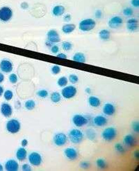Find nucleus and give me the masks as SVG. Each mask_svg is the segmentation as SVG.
<instances>
[{"label":"nucleus","instance_id":"12","mask_svg":"<svg viewBox=\"0 0 139 171\" xmlns=\"http://www.w3.org/2000/svg\"><path fill=\"white\" fill-rule=\"evenodd\" d=\"M127 29L130 32L137 31L138 29V21L134 18L128 20L127 21Z\"/></svg>","mask_w":139,"mask_h":171},{"label":"nucleus","instance_id":"1","mask_svg":"<svg viewBox=\"0 0 139 171\" xmlns=\"http://www.w3.org/2000/svg\"><path fill=\"white\" fill-rule=\"evenodd\" d=\"M83 133L78 129H73L69 132V139L73 144H79L83 139Z\"/></svg>","mask_w":139,"mask_h":171},{"label":"nucleus","instance_id":"11","mask_svg":"<svg viewBox=\"0 0 139 171\" xmlns=\"http://www.w3.org/2000/svg\"><path fill=\"white\" fill-rule=\"evenodd\" d=\"M0 69L4 73H10L13 70V64L8 60H3L0 63Z\"/></svg>","mask_w":139,"mask_h":171},{"label":"nucleus","instance_id":"48","mask_svg":"<svg viewBox=\"0 0 139 171\" xmlns=\"http://www.w3.org/2000/svg\"><path fill=\"white\" fill-rule=\"evenodd\" d=\"M45 45H47V46H49V47H50V46L52 47V46H53V42H52L49 41V40H47V41H46V42H45Z\"/></svg>","mask_w":139,"mask_h":171},{"label":"nucleus","instance_id":"42","mask_svg":"<svg viewBox=\"0 0 139 171\" xmlns=\"http://www.w3.org/2000/svg\"><path fill=\"white\" fill-rule=\"evenodd\" d=\"M90 166V164H89L88 161H82L81 163V167L83 169H88Z\"/></svg>","mask_w":139,"mask_h":171},{"label":"nucleus","instance_id":"3","mask_svg":"<svg viewBox=\"0 0 139 171\" xmlns=\"http://www.w3.org/2000/svg\"><path fill=\"white\" fill-rule=\"evenodd\" d=\"M117 131L116 128L113 127H107L104 129L103 132H102V136L107 141H111L116 137Z\"/></svg>","mask_w":139,"mask_h":171},{"label":"nucleus","instance_id":"47","mask_svg":"<svg viewBox=\"0 0 139 171\" xmlns=\"http://www.w3.org/2000/svg\"><path fill=\"white\" fill-rule=\"evenodd\" d=\"M57 57L59 58H63V59H66L67 58V55L64 54H59L57 55Z\"/></svg>","mask_w":139,"mask_h":171},{"label":"nucleus","instance_id":"43","mask_svg":"<svg viewBox=\"0 0 139 171\" xmlns=\"http://www.w3.org/2000/svg\"><path fill=\"white\" fill-rule=\"evenodd\" d=\"M132 4L133 7L138 8L139 7V0H132Z\"/></svg>","mask_w":139,"mask_h":171},{"label":"nucleus","instance_id":"16","mask_svg":"<svg viewBox=\"0 0 139 171\" xmlns=\"http://www.w3.org/2000/svg\"><path fill=\"white\" fill-rule=\"evenodd\" d=\"M47 38L49 41L53 43H57L60 42V37L58 32L56 30H50L47 33Z\"/></svg>","mask_w":139,"mask_h":171},{"label":"nucleus","instance_id":"31","mask_svg":"<svg viewBox=\"0 0 139 171\" xmlns=\"http://www.w3.org/2000/svg\"><path fill=\"white\" fill-rule=\"evenodd\" d=\"M4 98L6 99L7 101H10L12 99V98H13V93L12 92V91H11V90H7L4 92Z\"/></svg>","mask_w":139,"mask_h":171},{"label":"nucleus","instance_id":"22","mask_svg":"<svg viewBox=\"0 0 139 171\" xmlns=\"http://www.w3.org/2000/svg\"><path fill=\"white\" fill-rule=\"evenodd\" d=\"M65 12V8L64 7L61 5H57L54 7L53 10H52V14H53L54 16H61Z\"/></svg>","mask_w":139,"mask_h":171},{"label":"nucleus","instance_id":"44","mask_svg":"<svg viewBox=\"0 0 139 171\" xmlns=\"http://www.w3.org/2000/svg\"><path fill=\"white\" fill-rule=\"evenodd\" d=\"M95 17L101 18L102 17V11L100 10H97V11H95Z\"/></svg>","mask_w":139,"mask_h":171},{"label":"nucleus","instance_id":"17","mask_svg":"<svg viewBox=\"0 0 139 171\" xmlns=\"http://www.w3.org/2000/svg\"><path fill=\"white\" fill-rule=\"evenodd\" d=\"M103 112L104 113L107 115V116H112L116 112V108L115 106L113 104L109 103H106L104 105L103 107Z\"/></svg>","mask_w":139,"mask_h":171},{"label":"nucleus","instance_id":"4","mask_svg":"<svg viewBox=\"0 0 139 171\" xmlns=\"http://www.w3.org/2000/svg\"><path fill=\"white\" fill-rule=\"evenodd\" d=\"M20 123L17 119H11L8 121L7 124V130L11 134H16L20 130Z\"/></svg>","mask_w":139,"mask_h":171},{"label":"nucleus","instance_id":"30","mask_svg":"<svg viewBox=\"0 0 139 171\" xmlns=\"http://www.w3.org/2000/svg\"><path fill=\"white\" fill-rule=\"evenodd\" d=\"M58 85L59 87H65L67 85V78L66 76H62L57 81Z\"/></svg>","mask_w":139,"mask_h":171},{"label":"nucleus","instance_id":"15","mask_svg":"<svg viewBox=\"0 0 139 171\" xmlns=\"http://www.w3.org/2000/svg\"><path fill=\"white\" fill-rule=\"evenodd\" d=\"M13 112V110L8 103H2L1 107V113L5 117H10Z\"/></svg>","mask_w":139,"mask_h":171},{"label":"nucleus","instance_id":"24","mask_svg":"<svg viewBox=\"0 0 139 171\" xmlns=\"http://www.w3.org/2000/svg\"><path fill=\"white\" fill-rule=\"evenodd\" d=\"M75 25L72 24H66L62 27V31L65 33H70L73 32L75 29Z\"/></svg>","mask_w":139,"mask_h":171},{"label":"nucleus","instance_id":"19","mask_svg":"<svg viewBox=\"0 0 139 171\" xmlns=\"http://www.w3.org/2000/svg\"><path fill=\"white\" fill-rule=\"evenodd\" d=\"M27 157V152L26 150V149L24 148V147L20 148L17 150L16 157L19 161H22L24 160H25Z\"/></svg>","mask_w":139,"mask_h":171},{"label":"nucleus","instance_id":"27","mask_svg":"<svg viewBox=\"0 0 139 171\" xmlns=\"http://www.w3.org/2000/svg\"><path fill=\"white\" fill-rule=\"evenodd\" d=\"M86 136L90 140H95L96 137V133L92 129H88L86 130Z\"/></svg>","mask_w":139,"mask_h":171},{"label":"nucleus","instance_id":"38","mask_svg":"<svg viewBox=\"0 0 139 171\" xmlns=\"http://www.w3.org/2000/svg\"><path fill=\"white\" fill-rule=\"evenodd\" d=\"M17 79H18V78L16 74H12L10 75V76H9V80H10V82L11 83H16L17 82Z\"/></svg>","mask_w":139,"mask_h":171},{"label":"nucleus","instance_id":"41","mask_svg":"<svg viewBox=\"0 0 139 171\" xmlns=\"http://www.w3.org/2000/svg\"><path fill=\"white\" fill-rule=\"evenodd\" d=\"M51 51L53 54H57L58 51H59V48H58V46L57 45H54L52 46Z\"/></svg>","mask_w":139,"mask_h":171},{"label":"nucleus","instance_id":"33","mask_svg":"<svg viewBox=\"0 0 139 171\" xmlns=\"http://www.w3.org/2000/svg\"><path fill=\"white\" fill-rule=\"evenodd\" d=\"M37 95H38L39 97L45 98L48 96V92L45 89H41L37 92Z\"/></svg>","mask_w":139,"mask_h":171},{"label":"nucleus","instance_id":"23","mask_svg":"<svg viewBox=\"0 0 139 171\" xmlns=\"http://www.w3.org/2000/svg\"><path fill=\"white\" fill-rule=\"evenodd\" d=\"M73 60L80 63H84L86 62L85 55L82 53H76L73 56Z\"/></svg>","mask_w":139,"mask_h":171},{"label":"nucleus","instance_id":"36","mask_svg":"<svg viewBox=\"0 0 139 171\" xmlns=\"http://www.w3.org/2000/svg\"><path fill=\"white\" fill-rule=\"evenodd\" d=\"M115 149H116L117 152H120V153H123V152H125V150L124 147H123L122 145H121L120 144H116Z\"/></svg>","mask_w":139,"mask_h":171},{"label":"nucleus","instance_id":"10","mask_svg":"<svg viewBox=\"0 0 139 171\" xmlns=\"http://www.w3.org/2000/svg\"><path fill=\"white\" fill-rule=\"evenodd\" d=\"M67 136L63 133H57L54 136V142L57 146H63L67 142Z\"/></svg>","mask_w":139,"mask_h":171},{"label":"nucleus","instance_id":"53","mask_svg":"<svg viewBox=\"0 0 139 171\" xmlns=\"http://www.w3.org/2000/svg\"><path fill=\"white\" fill-rule=\"evenodd\" d=\"M3 170V166H2V165L0 164V171H2Z\"/></svg>","mask_w":139,"mask_h":171},{"label":"nucleus","instance_id":"28","mask_svg":"<svg viewBox=\"0 0 139 171\" xmlns=\"http://www.w3.org/2000/svg\"><path fill=\"white\" fill-rule=\"evenodd\" d=\"M36 107V102L33 100H28L25 102V107L28 110H32Z\"/></svg>","mask_w":139,"mask_h":171},{"label":"nucleus","instance_id":"40","mask_svg":"<svg viewBox=\"0 0 139 171\" xmlns=\"http://www.w3.org/2000/svg\"><path fill=\"white\" fill-rule=\"evenodd\" d=\"M22 170L24 171H30L32 170V167H31L29 164H24L22 167Z\"/></svg>","mask_w":139,"mask_h":171},{"label":"nucleus","instance_id":"18","mask_svg":"<svg viewBox=\"0 0 139 171\" xmlns=\"http://www.w3.org/2000/svg\"><path fill=\"white\" fill-rule=\"evenodd\" d=\"M93 123L96 126L102 127L107 123V119L104 116L100 115V116H96L94 118Z\"/></svg>","mask_w":139,"mask_h":171},{"label":"nucleus","instance_id":"37","mask_svg":"<svg viewBox=\"0 0 139 171\" xmlns=\"http://www.w3.org/2000/svg\"><path fill=\"white\" fill-rule=\"evenodd\" d=\"M61 71V67L59 66H58V65H54L52 67V72L54 75H57L58 74H59Z\"/></svg>","mask_w":139,"mask_h":171},{"label":"nucleus","instance_id":"45","mask_svg":"<svg viewBox=\"0 0 139 171\" xmlns=\"http://www.w3.org/2000/svg\"><path fill=\"white\" fill-rule=\"evenodd\" d=\"M72 19V17H71V15L70 14H67L65 15V17L63 18V20L66 21H70Z\"/></svg>","mask_w":139,"mask_h":171},{"label":"nucleus","instance_id":"5","mask_svg":"<svg viewBox=\"0 0 139 171\" xmlns=\"http://www.w3.org/2000/svg\"><path fill=\"white\" fill-rule=\"evenodd\" d=\"M13 16V11L9 7H2L0 8V20L7 22L11 19Z\"/></svg>","mask_w":139,"mask_h":171},{"label":"nucleus","instance_id":"52","mask_svg":"<svg viewBox=\"0 0 139 171\" xmlns=\"http://www.w3.org/2000/svg\"><path fill=\"white\" fill-rule=\"evenodd\" d=\"M86 92H87L88 94H90V93L91 92V90L90 88H86Z\"/></svg>","mask_w":139,"mask_h":171},{"label":"nucleus","instance_id":"14","mask_svg":"<svg viewBox=\"0 0 139 171\" xmlns=\"http://www.w3.org/2000/svg\"><path fill=\"white\" fill-rule=\"evenodd\" d=\"M64 154L66 157L70 160H75L77 158L78 154L75 148H67L64 151Z\"/></svg>","mask_w":139,"mask_h":171},{"label":"nucleus","instance_id":"29","mask_svg":"<svg viewBox=\"0 0 139 171\" xmlns=\"http://www.w3.org/2000/svg\"><path fill=\"white\" fill-rule=\"evenodd\" d=\"M96 164L99 169H104L107 167L106 161L103 159H98L96 161Z\"/></svg>","mask_w":139,"mask_h":171},{"label":"nucleus","instance_id":"8","mask_svg":"<svg viewBox=\"0 0 139 171\" xmlns=\"http://www.w3.org/2000/svg\"><path fill=\"white\" fill-rule=\"evenodd\" d=\"M74 125L77 127H82L88 123V119L82 114H76L72 118Z\"/></svg>","mask_w":139,"mask_h":171},{"label":"nucleus","instance_id":"32","mask_svg":"<svg viewBox=\"0 0 139 171\" xmlns=\"http://www.w3.org/2000/svg\"><path fill=\"white\" fill-rule=\"evenodd\" d=\"M72 45L69 42H63L62 43V48L65 51H68L71 49H72Z\"/></svg>","mask_w":139,"mask_h":171},{"label":"nucleus","instance_id":"7","mask_svg":"<svg viewBox=\"0 0 139 171\" xmlns=\"http://www.w3.org/2000/svg\"><path fill=\"white\" fill-rule=\"evenodd\" d=\"M28 159H29V161L30 164L35 166H39L41 164L42 161L41 155L36 152L30 153L29 157H28Z\"/></svg>","mask_w":139,"mask_h":171},{"label":"nucleus","instance_id":"49","mask_svg":"<svg viewBox=\"0 0 139 171\" xmlns=\"http://www.w3.org/2000/svg\"><path fill=\"white\" fill-rule=\"evenodd\" d=\"M4 80V76L2 73H0V83H2Z\"/></svg>","mask_w":139,"mask_h":171},{"label":"nucleus","instance_id":"13","mask_svg":"<svg viewBox=\"0 0 139 171\" xmlns=\"http://www.w3.org/2000/svg\"><path fill=\"white\" fill-rule=\"evenodd\" d=\"M5 169L8 171H17L19 169V164L15 160L10 159L6 162Z\"/></svg>","mask_w":139,"mask_h":171},{"label":"nucleus","instance_id":"46","mask_svg":"<svg viewBox=\"0 0 139 171\" xmlns=\"http://www.w3.org/2000/svg\"><path fill=\"white\" fill-rule=\"evenodd\" d=\"M21 144L22 147H26V146L28 145V141L27 139H23L22 141Z\"/></svg>","mask_w":139,"mask_h":171},{"label":"nucleus","instance_id":"26","mask_svg":"<svg viewBox=\"0 0 139 171\" xmlns=\"http://www.w3.org/2000/svg\"><path fill=\"white\" fill-rule=\"evenodd\" d=\"M50 98H51V101L52 102H55V103H57V102H60L61 99V96L58 92H55L52 93V94H51Z\"/></svg>","mask_w":139,"mask_h":171},{"label":"nucleus","instance_id":"21","mask_svg":"<svg viewBox=\"0 0 139 171\" xmlns=\"http://www.w3.org/2000/svg\"><path fill=\"white\" fill-rule=\"evenodd\" d=\"M88 103L92 107H97L100 105L101 101L100 100V98H98L96 96H91L88 98Z\"/></svg>","mask_w":139,"mask_h":171},{"label":"nucleus","instance_id":"34","mask_svg":"<svg viewBox=\"0 0 139 171\" xmlns=\"http://www.w3.org/2000/svg\"><path fill=\"white\" fill-rule=\"evenodd\" d=\"M123 14L125 16L130 17L134 14V12H133V9L131 8H125L124 10H123Z\"/></svg>","mask_w":139,"mask_h":171},{"label":"nucleus","instance_id":"51","mask_svg":"<svg viewBox=\"0 0 139 171\" xmlns=\"http://www.w3.org/2000/svg\"><path fill=\"white\" fill-rule=\"evenodd\" d=\"M3 92H4V89L2 86H0V96H1L3 94Z\"/></svg>","mask_w":139,"mask_h":171},{"label":"nucleus","instance_id":"2","mask_svg":"<svg viewBox=\"0 0 139 171\" xmlns=\"http://www.w3.org/2000/svg\"><path fill=\"white\" fill-rule=\"evenodd\" d=\"M95 21L92 19H85L80 21L79 28L82 31H90L95 26Z\"/></svg>","mask_w":139,"mask_h":171},{"label":"nucleus","instance_id":"25","mask_svg":"<svg viewBox=\"0 0 139 171\" xmlns=\"http://www.w3.org/2000/svg\"><path fill=\"white\" fill-rule=\"evenodd\" d=\"M99 37L102 40H108L110 38V32L107 29L102 30L99 33Z\"/></svg>","mask_w":139,"mask_h":171},{"label":"nucleus","instance_id":"35","mask_svg":"<svg viewBox=\"0 0 139 171\" xmlns=\"http://www.w3.org/2000/svg\"><path fill=\"white\" fill-rule=\"evenodd\" d=\"M69 80H70L71 83L75 84L78 82L79 78L77 76L75 75V74H71V75H70V76H69Z\"/></svg>","mask_w":139,"mask_h":171},{"label":"nucleus","instance_id":"39","mask_svg":"<svg viewBox=\"0 0 139 171\" xmlns=\"http://www.w3.org/2000/svg\"><path fill=\"white\" fill-rule=\"evenodd\" d=\"M132 127H133V130H134L135 132L138 133V132H139V124H138V121H137V122H134L132 123Z\"/></svg>","mask_w":139,"mask_h":171},{"label":"nucleus","instance_id":"50","mask_svg":"<svg viewBox=\"0 0 139 171\" xmlns=\"http://www.w3.org/2000/svg\"><path fill=\"white\" fill-rule=\"evenodd\" d=\"M139 156V152H138V151L137 150V151H136L135 152H134V157H135V158H137V159H138V157Z\"/></svg>","mask_w":139,"mask_h":171},{"label":"nucleus","instance_id":"9","mask_svg":"<svg viewBox=\"0 0 139 171\" xmlns=\"http://www.w3.org/2000/svg\"><path fill=\"white\" fill-rule=\"evenodd\" d=\"M123 24V20L120 16H114L109 21V26L111 29H118Z\"/></svg>","mask_w":139,"mask_h":171},{"label":"nucleus","instance_id":"20","mask_svg":"<svg viewBox=\"0 0 139 171\" xmlns=\"http://www.w3.org/2000/svg\"><path fill=\"white\" fill-rule=\"evenodd\" d=\"M124 144L127 146H134L136 144V140L134 135H127L125 136L124 138Z\"/></svg>","mask_w":139,"mask_h":171},{"label":"nucleus","instance_id":"6","mask_svg":"<svg viewBox=\"0 0 139 171\" xmlns=\"http://www.w3.org/2000/svg\"><path fill=\"white\" fill-rule=\"evenodd\" d=\"M77 90L75 87H74L72 85H70V86H67L65 87V88L62 89L61 91V94H62V96L65 98L67 99H70L73 98L77 94Z\"/></svg>","mask_w":139,"mask_h":171}]
</instances>
